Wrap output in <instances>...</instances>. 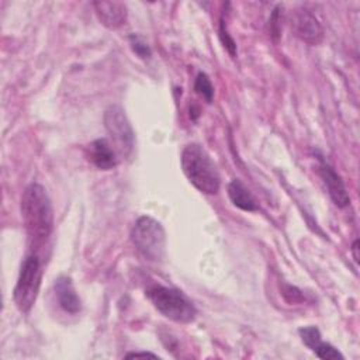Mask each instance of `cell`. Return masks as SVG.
<instances>
[{
	"mask_svg": "<svg viewBox=\"0 0 360 360\" xmlns=\"http://www.w3.org/2000/svg\"><path fill=\"white\" fill-rule=\"evenodd\" d=\"M21 217L30 248L37 253L46 243L53 229L52 204L41 184L31 183L22 191Z\"/></svg>",
	"mask_w": 360,
	"mask_h": 360,
	"instance_id": "cell-1",
	"label": "cell"
},
{
	"mask_svg": "<svg viewBox=\"0 0 360 360\" xmlns=\"http://www.w3.org/2000/svg\"><path fill=\"white\" fill-rule=\"evenodd\" d=\"M181 169L187 180L204 194H217L221 186L217 165L198 143H188L181 152Z\"/></svg>",
	"mask_w": 360,
	"mask_h": 360,
	"instance_id": "cell-2",
	"label": "cell"
},
{
	"mask_svg": "<svg viewBox=\"0 0 360 360\" xmlns=\"http://www.w3.org/2000/svg\"><path fill=\"white\" fill-rule=\"evenodd\" d=\"M146 297L163 316L173 322L188 323L195 319V307L181 291L176 288L155 284L146 290Z\"/></svg>",
	"mask_w": 360,
	"mask_h": 360,
	"instance_id": "cell-3",
	"label": "cell"
},
{
	"mask_svg": "<svg viewBox=\"0 0 360 360\" xmlns=\"http://www.w3.org/2000/svg\"><path fill=\"white\" fill-rule=\"evenodd\" d=\"M131 239L136 250L148 260L160 262L166 253V232L159 221L149 215L136 219L131 231Z\"/></svg>",
	"mask_w": 360,
	"mask_h": 360,
	"instance_id": "cell-4",
	"label": "cell"
},
{
	"mask_svg": "<svg viewBox=\"0 0 360 360\" xmlns=\"http://www.w3.org/2000/svg\"><path fill=\"white\" fill-rule=\"evenodd\" d=\"M41 278V260L35 252H31L30 255H27L21 264L18 278L14 287V302L21 312L27 314L34 307L39 292Z\"/></svg>",
	"mask_w": 360,
	"mask_h": 360,
	"instance_id": "cell-5",
	"label": "cell"
},
{
	"mask_svg": "<svg viewBox=\"0 0 360 360\" xmlns=\"http://www.w3.org/2000/svg\"><path fill=\"white\" fill-rule=\"evenodd\" d=\"M104 125L121 156H129L134 150V131L121 105L112 104L104 112Z\"/></svg>",
	"mask_w": 360,
	"mask_h": 360,
	"instance_id": "cell-6",
	"label": "cell"
},
{
	"mask_svg": "<svg viewBox=\"0 0 360 360\" xmlns=\"http://www.w3.org/2000/svg\"><path fill=\"white\" fill-rule=\"evenodd\" d=\"M292 27L297 37L308 45H318L323 39V28L321 22L307 8H300L295 11Z\"/></svg>",
	"mask_w": 360,
	"mask_h": 360,
	"instance_id": "cell-7",
	"label": "cell"
},
{
	"mask_svg": "<svg viewBox=\"0 0 360 360\" xmlns=\"http://www.w3.org/2000/svg\"><path fill=\"white\" fill-rule=\"evenodd\" d=\"M318 170H319V176L322 177V180L328 188V193H329L332 201L340 208L347 207L350 204V197H349V193L346 190V186H345L342 177L336 173V170L322 159H321Z\"/></svg>",
	"mask_w": 360,
	"mask_h": 360,
	"instance_id": "cell-8",
	"label": "cell"
},
{
	"mask_svg": "<svg viewBox=\"0 0 360 360\" xmlns=\"http://www.w3.org/2000/svg\"><path fill=\"white\" fill-rule=\"evenodd\" d=\"M93 7L100 22L110 30H117L127 21L128 11L122 1H94Z\"/></svg>",
	"mask_w": 360,
	"mask_h": 360,
	"instance_id": "cell-9",
	"label": "cell"
},
{
	"mask_svg": "<svg viewBox=\"0 0 360 360\" xmlns=\"http://www.w3.org/2000/svg\"><path fill=\"white\" fill-rule=\"evenodd\" d=\"M87 159L100 170H111L117 166L115 150L104 138L96 139L91 143H89Z\"/></svg>",
	"mask_w": 360,
	"mask_h": 360,
	"instance_id": "cell-10",
	"label": "cell"
},
{
	"mask_svg": "<svg viewBox=\"0 0 360 360\" xmlns=\"http://www.w3.org/2000/svg\"><path fill=\"white\" fill-rule=\"evenodd\" d=\"M55 295L60 308L72 315L79 314L82 311V301L75 291L72 280L66 276H60L55 281Z\"/></svg>",
	"mask_w": 360,
	"mask_h": 360,
	"instance_id": "cell-11",
	"label": "cell"
},
{
	"mask_svg": "<svg viewBox=\"0 0 360 360\" xmlns=\"http://www.w3.org/2000/svg\"><path fill=\"white\" fill-rule=\"evenodd\" d=\"M228 197L229 200L232 201V204L235 207H238L239 210L242 211H248V212H252V211H256L257 210V204L253 198V195L250 194V191L245 187V184L238 180V179H233L228 187Z\"/></svg>",
	"mask_w": 360,
	"mask_h": 360,
	"instance_id": "cell-12",
	"label": "cell"
},
{
	"mask_svg": "<svg viewBox=\"0 0 360 360\" xmlns=\"http://www.w3.org/2000/svg\"><path fill=\"white\" fill-rule=\"evenodd\" d=\"M194 90L198 96H201L207 103H211L212 101V97H214V87H212V83L210 80V77L200 72L195 77V82H194Z\"/></svg>",
	"mask_w": 360,
	"mask_h": 360,
	"instance_id": "cell-13",
	"label": "cell"
},
{
	"mask_svg": "<svg viewBox=\"0 0 360 360\" xmlns=\"http://www.w3.org/2000/svg\"><path fill=\"white\" fill-rule=\"evenodd\" d=\"M311 350H312L319 359H323V360L343 359V354H342L336 347H333L330 343H326V342H322V340H319Z\"/></svg>",
	"mask_w": 360,
	"mask_h": 360,
	"instance_id": "cell-14",
	"label": "cell"
},
{
	"mask_svg": "<svg viewBox=\"0 0 360 360\" xmlns=\"http://www.w3.org/2000/svg\"><path fill=\"white\" fill-rule=\"evenodd\" d=\"M300 336L302 339V342L309 347L312 349L321 339V333L318 330V328L315 326H307V328H301L300 329Z\"/></svg>",
	"mask_w": 360,
	"mask_h": 360,
	"instance_id": "cell-15",
	"label": "cell"
},
{
	"mask_svg": "<svg viewBox=\"0 0 360 360\" xmlns=\"http://www.w3.org/2000/svg\"><path fill=\"white\" fill-rule=\"evenodd\" d=\"M131 46H132V51H134L139 58L146 59V58L150 56V49H149L148 44H146L142 38L132 35V37H131Z\"/></svg>",
	"mask_w": 360,
	"mask_h": 360,
	"instance_id": "cell-16",
	"label": "cell"
},
{
	"mask_svg": "<svg viewBox=\"0 0 360 360\" xmlns=\"http://www.w3.org/2000/svg\"><path fill=\"white\" fill-rule=\"evenodd\" d=\"M280 10L281 7L277 6L274 10H273V14L269 20V27H270V37L277 41L280 38V31H281V25H280Z\"/></svg>",
	"mask_w": 360,
	"mask_h": 360,
	"instance_id": "cell-17",
	"label": "cell"
},
{
	"mask_svg": "<svg viewBox=\"0 0 360 360\" xmlns=\"http://www.w3.org/2000/svg\"><path fill=\"white\" fill-rule=\"evenodd\" d=\"M219 37H221V39H222L224 46L228 49V52H229L232 56H235V53H236V45H235L233 39L228 35V32H226V30H225V24H224V21H221Z\"/></svg>",
	"mask_w": 360,
	"mask_h": 360,
	"instance_id": "cell-18",
	"label": "cell"
},
{
	"mask_svg": "<svg viewBox=\"0 0 360 360\" xmlns=\"http://www.w3.org/2000/svg\"><path fill=\"white\" fill-rule=\"evenodd\" d=\"M125 357H158L156 354L153 353H149V352H134V353H128L125 354Z\"/></svg>",
	"mask_w": 360,
	"mask_h": 360,
	"instance_id": "cell-19",
	"label": "cell"
},
{
	"mask_svg": "<svg viewBox=\"0 0 360 360\" xmlns=\"http://www.w3.org/2000/svg\"><path fill=\"white\" fill-rule=\"evenodd\" d=\"M352 252H353V257H354V260H356V262H359V240H354V242H353Z\"/></svg>",
	"mask_w": 360,
	"mask_h": 360,
	"instance_id": "cell-20",
	"label": "cell"
}]
</instances>
